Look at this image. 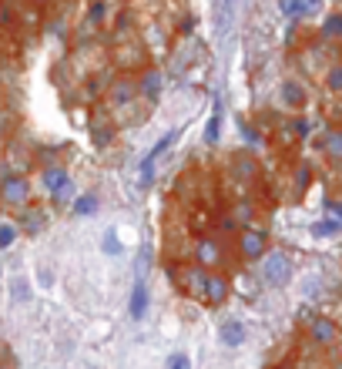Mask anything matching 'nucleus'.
<instances>
[{"label":"nucleus","instance_id":"nucleus-1","mask_svg":"<svg viewBox=\"0 0 342 369\" xmlns=\"http://www.w3.org/2000/svg\"><path fill=\"white\" fill-rule=\"evenodd\" d=\"M41 184H44V192L57 201V205H64L67 199H74V182H71V175H67L64 165H44Z\"/></svg>","mask_w":342,"mask_h":369},{"label":"nucleus","instance_id":"nucleus-2","mask_svg":"<svg viewBox=\"0 0 342 369\" xmlns=\"http://www.w3.org/2000/svg\"><path fill=\"white\" fill-rule=\"evenodd\" d=\"M289 276H292V259L285 252H272L262 265V282L268 289H282L289 282Z\"/></svg>","mask_w":342,"mask_h":369},{"label":"nucleus","instance_id":"nucleus-3","mask_svg":"<svg viewBox=\"0 0 342 369\" xmlns=\"http://www.w3.org/2000/svg\"><path fill=\"white\" fill-rule=\"evenodd\" d=\"M0 201L11 205V208H24L31 201V182L24 175H7L0 182Z\"/></svg>","mask_w":342,"mask_h":369},{"label":"nucleus","instance_id":"nucleus-4","mask_svg":"<svg viewBox=\"0 0 342 369\" xmlns=\"http://www.w3.org/2000/svg\"><path fill=\"white\" fill-rule=\"evenodd\" d=\"M178 138H182V131L175 128V131H168V135L158 141L151 152L144 154V161H141V188H151V184H155V161H158V158H161L165 152H168V148H171V145H175Z\"/></svg>","mask_w":342,"mask_h":369},{"label":"nucleus","instance_id":"nucleus-5","mask_svg":"<svg viewBox=\"0 0 342 369\" xmlns=\"http://www.w3.org/2000/svg\"><path fill=\"white\" fill-rule=\"evenodd\" d=\"M228 299V279L218 276L215 269L205 272V282H202V302H212V306H221Z\"/></svg>","mask_w":342,"mask_h":369},{"label":"nucleus","instance_id":"nucleus-6","mask_svg":"<svg viewBox=\"0 0 342 369\" xmlns=\"http://www.w3.org/2000/svg\"><path fill=\"white\" fill-rule=\"evenodd\" d=\"M195 259H198V265L202 269H218L221 262H225V248H221V242L218 239H202L198 246H195Z\"/></svg>","mask_w":342,"mask_h":369},{"label":"nucleus","instance_id":"nucleus-7","mask_svg":"<svg viewBox=\"0 0 342 369\" xmlns=\"http://www.w3.org/2000/svg\"><path fill=\"white\" fill-rule=\"evenodd\" d=\"M148 302H151V293H148V279H135V286H131V295H128V316L138 323L144 319V312H148Z\"/></svg>","mask_w":342,"mask_h":369},{"label":"nucleus","instance_id":"nucleus-8","mask_svg":"<svg viewBox=\"0 0 342 369\" xmlns=\"http://www.w3.org/2000/svg\"><path fill=\"white\" fill-rule=\"evenodd\" d=\"M265 232L262 229H242V235H238V252H242V259H262L265 252Z\"/></svg>","mask_w":342,"mask_h":369},{"label":"nucleus","instance_id":"nucleus-9","mask_svg":"<svg viewBox=\"0 0 342 369\" xmlns=\"http://www.w3.org/2000/svg\"><path fill=\"white\" fill-rule=\"evenodd\" d=\"M135 84H138V94L144 101H158V98H161V88H165V74H161L158 67H148V71L141 74V81H135Z\"/></svg>","mask_w":342,"mask_h":369},{"label":"nucleus","instance_id":"nucleus-10","mask_svg":"<svg viewBox=\"0 0 342 369\" xmlns=\"http://www.w3.org/2000/svg\"><path fill=\"white\" fill-rule=\"evenodd\" d=\"M309 336L312 342H319V346H332L336 336H339V326L332 323V319H322V316H315L309 323Z\"/></svg>","mask_w":342,"mask_h":369},{"label":"nucleus","instance_id":"nucleus-11","mask_svg":"<svg viewBox=\"0 0 342 369\" xmlns=\"http://www.w3.org/2000/svg\"><path fill=\"white\" fill-rule=\"evenodd\" d=\"M135 98H138V84H135L131 77H121V81L111 84V105H114V108H128Z\"/></svg>","mask_w":342,"mask_h":369},{"label":"nucleus","instance_id":"nucleus-12","mask_svg":"<svg viewBox=\"0 0 342 369\" xmlns=\"http://www.w3.org/2000/svg\"><path fill=\"white\" fill-rule=\"evenodd\" d=\"M205 272L208 269H202V265H188V269H182V289H185L191 299H202V282H205Z\"/></svg>","mask_w":342,"mask_h":369},{"label":"nucleus","instance_id":"nucleus-13","mask_svg":"<svg viewBox=\"0 0 342 369\" xmlns=\"http://www.w3.org/2000/svg\"><path fill=\"white\" fill-rule=\"evenodd\" d=\"M218 339H221V346L238 349V346L245 342V326L238 323V319H225V323H221V329H218Z\"/></svg>","mask_w":342,"mask_h":369},{"label":"nucleus","instance_id":"nucleus-14","mask_svg":"<svg viewBox=\"0 0 342 369\" xmlns=\"http://www.w3.org/2000/svg\"><path fill=\"white\" fill-rule=\"evenodd\" d=\"M97 208H101V199H97L94 192L74 195V201H71V212H74V218H88V215H94Z\"/></svg>","mask_w":342,"mask_h":369},{"label":"nucleus","instance_id":"nucleus-15","mask_svg":"<svg viewBox=\"0 0 342 369\" xmlns=\"http://www.w3.org/2000/svg\"><path fill=\"white\" fill-rule=\"evenodd\" d=\"M221 138V98H212V118H208V124H205V141L208 145H215V141Z\"/></svg>","mask_w":342,"mask_h":369},{"label":"nucleus","instance_id":"nucleus-16","mask_svg":"<svg viewBox=\"0 0 342 369\" xmlns=\"http://www.w3.org/2000/svg\"><path fill=\"white\" fill-rule=\"evenodd\" d=\"M232 175H235V178H242V182H252V178L259 175L255 158H249V154H235V158H232Z\"/></svg>","mask_w":342,"mask_h":369},{"label":"nucleus","instance_id":"nucleus-17","mask_svg":"<svg viewBox=\"0 0 342 369\" xmlns=\"http://www.w3.org/2000/svg\"><path fill=\"white\" fill-rule=\"evenodd\" d=\"M282 101H285L292 111L302 108V105H306V91H302V84H299V81H285V84H282Z\"/></svg>","mask_w":342,"mask_h":369},{"label":"nucleus","instance_id":"nucleus-18","mask_svg":"<svg viewBox=\"0 0 342 369\" xmlns=\"http://www.w3.org/2000/svg\"><path fill=\"white\" fill-rule=\"evenodd\" d=\"M44 225H47V218H44V212H37V208H27L24 218H20V229L27 232V235H37Z\"/></svg>","mask_w":342,"mask_h":369},{"label":"nucleus","instance_id":"nucleus-19","mask_svg":"<svg viewBox=\"0 0 342 369\" xmlns=\"http://www.w3.org/2000/svg\"><path fill=\"white\" fill-rule=\"evenodd\" d=\"M148 269H151V246H141L135 259V279H148Z\"/></svg>","mask_w":342,"mask_h":369},{"label":"nucleus","instance_id":"nucleus-20","mask_svg":"<svg viewBox=\"0 0 342 369\" xmlns=\"http://www.w3.org/2000/svg\"><path fill=\"white\" fill-rule=\"evenodd\" d=\"M322 145H326L329 161H339V158H342V135H339V131H329L326 138H322Z\"/></svg>","mask_w":342,"mask_h":369},{"label":"nucleus","instance_id":"nucleus-21","mask_svg":"<svg viewBox=\"0 0 342 369\" xmlns=\"http://www.w3.org/2000/svg\"><path fill=\"white\" fill-rule=\"evenodd\" d=\"M17 235H20V229H17V225H11V222H0V252L14 248Z\"/></svg>","mask_w":342,"mask_h":369},{"label":"nucleus","instance_id":"nucleus-22","mask_svg":"<svg viewBox=\"0 0 342 369\" xmlns=\"http://www.w3.org/2000/svg\"><path fill=\"white\" fill-rule=\"evenodd\" d=\"M339 218H322V222H315V225H312V235H315V239H326V235H336V232H339Z\"/></svg>","mask_w":342,"mask_h":369},{"label":"nucleus","instance_id":"nucleus-23","mask_svg":"<svg viewBox=\"0 0 342 369\" xmlns=\"http://www.w3.org/2000/svg\"><path fill=\"white\" fill-rule=\"evenodd\" d=\"M339 34H342V14H329L326 24H322V37H326V41H336Z\"/></svg>","mask_w":342,"mask_h":369},{"label":"nucleus","instance_id":"nucleus-24","mask_svg":"<svg viewBox=\"0 0 342 369\" xmlns=\"http://www.w3.org/2000/svg\"><path fill=\"white\" fill-rule=\"evenodd\" d=\"M322 11V0H299V20L302 17H315Z\"/></svg>","mask_w":342,"mask_h":369},{"label":"nucleus","instance_id":"nucleus-25","mask_svg":"<svg viewBox=\"0 0 342 369\" xmlns=\"http://www.w3.org/2000/svg\"><path fill=\"white\" fill-rule=\"evenodd\" d=\"M326 88L332 94L342 91V67H339V64H332V71H329V77H326Z\"/></svg>","mask_w":342,"mask_h":369},{"label":"nucleus","instance_id":"nucleus-26","mask_svg":"<svg viewBox=\"0 0 342 369\" xmlns=\"http://www.w3.org/2000/svg\"><path fill=\"white\" fill-rule=\"evenodd\" d=\"M104 252H108V255H121V242H118V232H104Z\"/></svg>","mask_w":342,"mask_h":369},{"label":"nucleus","instance_id":"nucleus-27","mask_svg":"<svg viewBox=\"0 0 342 369\" xmlns=\"http://www.w3.org/2000/svg\"><path fill=\"white\" fill-rule=\"evenodd\" d=\"M11 295H14V302H27V299H31V289H27V282H20V279H17L14 286H11Z\"/></svg>","mask_w":342,"mask_h":369},{"label":"nucleus","instance_id":"nucleus-28","mask_svg":"<svg viewBox=\"0 0 342 369\" xmlns=\"http://www.w3.org/2000/svg\"><path fill=\"white\" fill-rule=\"evenodd\" d=\"M168 369H191V359L185 353H171L168 356Z\"/></svg>","mask_w":342,"mask_h":369},{"label":"nucleus","instance_id":"nucleus-29","mask_svg":"<svg viewBox=\"0 0 342 369\" xmlns=\"http://www.w3.org/2000/svg\"><path fill=\"white\" fill-rule=\"evenodd\" d=\"M279 11H282L285 17L299 20V0H279Z\"/></svg>","mask_w":342,"mask_h":369},{"label":"nucleus","instance_id":"nucleus-30","mask_svg":"<svg viewBox=\"0 0 342 369\" xmlns=\"http://www.w3.org/2000/svg\"><path fill=\"white\" fill-rule=\"evenodd\" d=\"M309 178H312V168H309V165H299V175H296L299 192H306V188H309Z\"/></svg>","mask_w":342,"mask_h":369},{"label":"nucleus","instance_id":"nucleus-31","mask_svg":"<svg viewBox=\"0 0 342 369\" xmlns=\"http://www.w3.org/2000/svg\"><path fill=\"white\" fill-rule=\"evenodd\" d=\"M94 145L108 148V145H111V128H101V124H97V128H94Z\"/></svg>","mask_w":342,"mask_h":369},{"label":"nucleus","instance_id":"nucleus-32","mask_svg":"<svg viewBox=\"0 0 342 369\" xmlns=\"http://www.w3.org/2000/svg\"><path fill=\"white\" fill-rule=\"evenodd\" d=\"M104 14H108L104 0H94V7H91V24H97V20H104Z\"/></svg>","mask_w":342,"mask_h":369},{"label":"nucleus","instance_id":"nucleus-33","mask_svg":"<svg viewBox=\"0 0 342 369\" xmlns=\"http://www.w3.org/2000/svg\"><path fill=\"white\" fill-rule=\"evenodd\" d=\"M326 208H329V218H339V215H342V205H339V201L329 199V201H326Z\"/></svg>","mask_w":342,"mask_h":369},{"label":"nucleus","instance_id":"nucleus-34","mask_svg":"<svg viewBox=\"0 0 342 369\" xmlns=\"http://www.w3.org/2000/svg\"><path fill=\"white\" fill-rule=\"evenodd\" d=\"M242 135H245V141H249V145H259V141H262V138H259V135H255V131L249 128V124H242Z\"/></svg>","mask_w":342,"mask_h":369},{"label":"nucleus","instance_id":"nucleus-35","mask_svg":"<svg viewBox=\"0 0 342 369\" xmlns=\"http://www.w3.org/2000/svg\"><path fill=\"white\" fill-rule=\"evenodd\" d=\"M37 282H41V286H50V282H54V276H50V269H41V276H37Z\"/></svg>","mask_w":342,"mask_h":369},{"label":"nucleus","instance_id":"nucleus-36","mask_svg":"<svg viewBox=\"0 0 342 369\" xmlns=\"http://www.w3.org/2000/svg\"><path fill=\"white\" fill-rule=\"evenodd\" d=\"M218 4H228V7H232V0H218Z\"/></svg>","mask_w":342,"mask_h":369},{"label":"nucleus","instance_id":"nucleus-37","mask_svg":"<svg viewBox=\"0 0 342 369\" xmlns=\"http://www.w3.org/2000/svg\"><path fill=\"white\" fill-rule=\"evenodd\" d=\"M0 272H4V262H0Z\"/></svg>","mask_w":342,"mask_h":369}]
</instances>
